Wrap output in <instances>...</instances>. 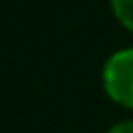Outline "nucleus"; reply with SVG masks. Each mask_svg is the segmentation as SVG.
I'll list each match as a JSON object with an SVG mask.
<instances>
[{
  "label": "nucleus",
  "instance_id": "1",
  "mask_svg": "<svg viewBox=\"0 0 133 133\" xmlns=\"http://www.w3.org/2000/svg\"><path fill=\"white\" fill-rule=\"evenodd\" d=\"M103 84L115 103L133 108V49H122L108 58L103 68Z\"/></svg>",
  "mask_w": 133,
  "mask_h": 133
},
{
  "label": "nucleus",
  "instance_id": "2",
  "mask_svg": "<svg viewBox=\"0 0 133 133\" xmlns=\"http://www.w3.org/2000/svg\"><path fill=\"white\" fill-rule=\"evenodd\" d=\"M117 21L133 33V0H110Z\"/></svg>",
  "mask_w": 133,
  "mask_h": 133
},
{
  "label": "nucleus",
  "instance_id": "3",
  "mask_svg": "<svg viewBox=\"0 0 133 133\" xmlns=\"http://www.w3.org/2000/svg\"><path fill=\"white\" fill-rule=\"evenodd\" d=\"M108 133H133V122H119V124H115Z\"/></svg>",
  "mask_w": 133,
  "mask_h": 133
}]
</instances>
